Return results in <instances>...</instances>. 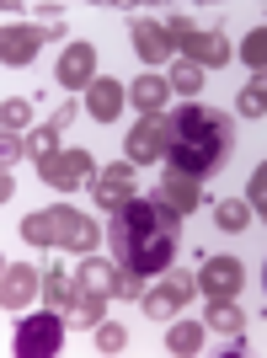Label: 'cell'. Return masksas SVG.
<instances>
[{
	"label": "cell",
	"instance_id": "52a82bcc",
	"mask_svg": "<svg viewBox=\"0 0 267 358\" xmlns=\"http://www.w3.org/2000/svg\"><path fill=\"white\" fill-rule=\"evenodd\" d=\"M193 289H198V278H193V273H166V278H161L155 289H145V299H139V305H145V315H150V321H171V315H177L182 305L193 299Z\"/></svg>",
	"mask_w": 267,
	"mask_h": 358
},
{
	"label": "cell",
	"instance_id": "6da1fadb",
	"mask_svg": "<svg viewBox=\"0 0 267 358\" xmlns=\"http://www.w3.org/2000/svg\"><path fill=\"white\" fill-rule=\"evenodd\" d=\"M177 224H182L177 209H166L161 198L134 193L129 203L113 214V230H107L113 257H118L123 268L145 273V278H161V273H171V262H177Z\"/></svg>",
	"mask_w": 267,
	"mask_h": 358
},
{
	"label": "cell",
	"instance_id": "ffe728a7",
	"mask_svg": "<svg viewBox=\"0 0 267 358\" xmlns=\"http://www.w3.org/2000/svg\"><path fill=\"white\" fill-rule=\"evenodd\" d=\"M198 348H203V327H198V321H177V327L166 331V353H177V358H193Z\"/></svg>",
	"mask_w": 267,
	"mask_h": 358
},
{
	"label": "cell",
	"instance_id": "f1b7e54d",
	"mask_svg": "<svg viewBox=\"0 0 267 358\" xmlns=\"http://www.w3.org/2000/svg\"><path fill=\"white\" fill-rule=\"evenodd\" d=\"M123 348H129V331L102 321V327H96V353H123Z\"/></svg>",
	"mask_w": 267,
	"mask_h": 358
},
{
	"label": "cell",
	"instance_id": "836d02e7",
	"mask_svg": "<svg viewBox=\"0 0 267 358\" xmlns=\"http://www.w3.org/2000/svg\"><path fill=\"white\" fill-rule=\"evenodd\" d=\"M219 353H230V358H240V353H246V337H240V331H236V337H230V343H224V348H219Z\"/></svg>",
	"mask_w": 267,
	"mask_h": 358
},
{
	"label": "cell",
	"instance_id": "603a6c76",
	"mask_svg": "<svg viewBox=\"0 0 267 358\" xmlns=\"http://www.w3.org/2000/svg\"><path fill=\"white\" fill-rule=\"evenodd\" d=\"M102 315H107V299H96V294H80L70 305V310H64V321H70V327H86V331H96L102 327Z\"/></svg>",
	"mask_w": 267,
	"mask_h": 358
},
{
	"label": "cell",
	"instance_id": "ba28073f",
	"mask_svg": "<svg viewBox=\"0 0 267 358\" xmlns=\"http://www.w3.org/2000/svg\"><path fill=\"white\" fill-rule=\"evenodd\" d=\"M96 241H102L96 220H86L80 209H54V246H64V252H75V257H91Z\"/></svg>",
	"mask_w": 267,
	"mask_h": 358
},
{
	"label": "cell",
	"instance_id": "74e56055",
	"mask_svg": "<svg viewBox=\"0 0 267 358\" xmlns=\"http://www.w3.org/2000/svg\"><path fill=\"white\" fill-rule=\"evenodd\" d=\"M96 6H102V0H96Z\"/></svg>",
	"mask_w": 267,
	"mask_h": 358
},
{
	"label": "cell",
	"instance_id": "d6986e66",
	"mask_svg": "<svg viewBox=\"0 0 267 358\" xmlns=\"http://www.w3.org/2000/svg\"><path fill=\"white\" fill-rule=\"evenodd\" d=\"M43 299H48V305H54V310H70V305H75V299H80V284H75V273L70 268H54V273H48V278H43Z\"/></svg>",
	"mask_w": 267,
	"mask_h": 358
},
{
	"label": "cell",
	"instance_id": "8fae6325",
	"mask_svg": "<svg viewBox=\"0 0 267 358\" xmlns=\"http://www.w3.org/2000/svg\"><path fill=\"white\" fill-rule=\"evenodd\" d=\"M177 48H182V59L203 64V70H219V64H230V59H236L230 38H224V32H203V27H193L187 38H177Z\"/></svg>",
	"mask_w": 267,
	"mask_h": 358
},
{
	"label": "cell",
	"instance_id": "8d00e7d4",
	"mask_svg": "<svg viewBox=\"0 0 267 358\" xmlns=\"http://www.w3.org/2000/svg\"><path fill=\"white\" fill-rule=\"evenodd\" d=\"M6 6H11V0H6Z\"/></svg>",
	"mask_w": 267,
	"mask_h": 358
},
{
	"label": "cell",
	"instance_id": "ac0fdd59",
	"mask_svg": "<svg viewBox=\"0 0 267 358\" xmlns=\"http://www.w3.org/2000/svg\"><path fill=\"white\" fill-rule=\"evenodd\" d=\"M129 102L139 107V118H145V113H166V102H171V80H166V75H139V80L129 86Z\"/></svg>",
	"mask_w": 267,
	"mask_h": 358
},
{
	"label": "cell",
	"instance_id": "4316f807",
	"mask_svg": "<svg viewBox=\"0 0 267 358\" xmlns=\"http://www.w3.org/2000/svg\"><path fill=\"white\" fill-rule=\"evenodd\" d=\"M27 118H32V102H27V96H11V102L0 107V129H11V134H22Z\"/></svg>",
	"mask_w": 267,
	"mask_h": 358
},
{
	"label": "cell",
	"instance_id": "7c38bea8",
	"mask_svg": "<svg viewBox=\"0 0 267 358\" xmlns=\"http://www.w3.org/2000/svg\"><path fill=\"white\" fill-rule=\"evenodd\" d=\"M54 80H59L64 91H86L91 80H96V48L91 43H70L59 54V64H54Z\"/></svg>",
	"mask_w": 267,
	"mask_h": 358
},
{
	"label": "cell",
	"instance_id": "277c9868",
	"mask_svg": "<svg viewBox=\"0 0 267 358\" xmlns=\"http://www.w3.org/2000/svg\"><path fill=\"white\" fill-rule=\"evenodd\" d=\"M166 139H171V118H166V113H145V118L123 134V155H129L134 166L166 161Z\"/></svg>",
	"mask_w": 267,
	"mask_h": 358
},
{
	"label": "cell",
	"instance_id": "f546056e",
	"mask_svg": "<svg viewBox=\"0 0 267 358\" xmlns=\"http://www.w3.org/2000/svg\"><path fill=\"white\" fill-rule=\"evenodd\" d=\"M246 203H252L257 214H267V161L252 171V187H246Z\"/></svg>",
	"mask_w": 267,
	"mask_h": 358
},
{
	"label": "cell",
	"instance_id": "8992f818",
	"mask_svg": "<svg viewBox=\"0 0 267 358\" xmlns=\"http://www.w3.org/2000/svg\"><path fill=\"white\" fill-rule=\"evenodd\" d=\"M59 32H64V22H43V27H11V22H6V32H0V59L22 70V64H32L38 48H43L48 38H59Z\"/></svg>",
	"mask_w": 267,
	"mask_h": 358
},
{
	"label": "cell",
	"instance_id": "7a4b0ae2",
	"mask_svg": "<svg viewBox=\"0 0 267 358\" xmlns=\"http://www.w3.org/2000/svg\"><path fill=\"white\" fill-rule=\"evenodd\" d=\"M171 118V139H166V171H187V177H208L219 161H230V150H236V129L224 113L214 107H177V113H166Z\"/></svg>",
	"mask_w": 267,
	"mask_h": 358
},
{
	"label": "cell",
	"instance_id": "4dcf8cb0",
	"mask_svg": "<svg viewBox=\"0 0 267 358\" xmlns=\"http://www.w3.org/2000/svg\"><path fill=\"white\" fill-rule=\"evenodd\" d=\"M22 155H27V139H16L11 129H6V139H0V166H16Z\"/></svg>",
	"mask_w": 267,
	"mask_h": 358
},
{
	"label": "cell",
	"instance_id": "d4e9b609",
	"mask_svg": "<svg viewBox=\"0 0 267 358\" xmlns=\"http://www.w3.org/2000/svg\"><path fill=\"white\" fill-rule=\"evenodd\" d=\"M166 80H171V91H182V96H193V91H203V64H193V59H177Z\"/></svg>",
	"mask_w": 267,
	"mask_h": 358
},
{
	"label": "cell",
	"instance_id": "5bb4252c",
	"mask_svg": "<svg viewBox=\"0 0 267 358\" xmlns=\"http://www.w3.org/2000/svg\"><path fill=\"white\" fill-rule=\"evenodd\" d=\"M129 43H134V54L145 64H161V59H171V32H166V22H145V16H134V27H129Z\"/></svg>",
	"mask_w": 267,
	"mask_h": 358
},
{
	"label": "cell",
	"instance_id": "4fadbf2b",
	"mask_svg": "<svg viewBox=\"0 0 267 358\" xmlns=\"http://www.w3.org/2000/svg\"><path fill=\"white\" fill-rule=\"evenodd\" d=\"M123 107H129V86H118L113 75H96V80L86 86V113L96 123H118Z\"/></svg>",
	"mask_w": 267,
	"mask_h": 358
},
{
	"label": "cell",
	"instance_id": "484cf974",
	"mask_svg": "<svg viewBox=\"0 0 267 358\" xmlns=\"http://www.w3.org/2000/svg\"><path fill=\"white\" fill-rule=\"evenodd\" d=\"M240 59L252 64V70H267V27H257V32H246V43L236 48Z\"/></svg>",
	"mask_w": 267,
	"mask_h": 358
},
{
	"label": "cell",
	"instance_id": "7402d4cb",
	"mask_svg": "<svg viewBox=\"0 0 267 358\" xmlns=\"http://www.w3.org/2000/svg\"><path fill=\"white\" fill-rule=\"evenodd\" d=\"M214 224L230 230V236L246 230V224H252V203H246V198H219V203H214Z\"/></svg>",
	"mask_w": 267,
	"mask_h": 358
},
{
	"label": "cell",
	"instance_id": "d6a6232c",
	"mask_svg": "<svg viewBox=\"0 0 267 358\" xmlns=\"http://www.w3.org/2000/svg\"><path fill=\"white\" fill-rule=\"evenodd\" d=\"M70 118H75V102H59V107H54V118H48V123H54V129H59V134H64V129H70Z\"/></svg>",
	"mask_w": 267,
	"mask_h": 358
},
{
	"label": "cell",
	"instance_id": "30bf717a",
	"mask_svg": "<svg viewBox=\"0 0 267 358\" xmlns=\"http://www.w3.org/2000/svg\"><path fill=\"white\" fill-rule=\"evenodd\" d=\"M240 284H246L240 257H203V268H198V289H203L208 299H236Z\"/></svg>",
	"mask_w": 267,
	"mask_h": 358
},
{
	"label": "cell",
	"instance_id": "cb8c5ba5",
	"mask_svg": "<svg viewBox=\"0 0 267 358\" xmlns=\"http://www.w3.org/2000/svg\"><path fill=\"white\" fill-rule=\"evenodd\" d=\"M240 118H262L267 113V70H257L252 80H246V91H240Z\"/></svg>",
	"mask_w": 267,
	"mask_h": 358
},
{
	"label": "cell",
	"instance_id": "1f68e13d",
	"mask_svg": "<svg viewBox=\"0 0 267 358\" xmlns=\"http://www.w3.org/2000/svg\"><path fill=\"white\" fill-rule=\"evenodd\" d=\"M166 32H171V43L187 38V32H193V16H187V11H171V16H166Z\"/></svg>",
	"mask_w": 267,
	"mask_h": 358
},
{
	"label": "cell",
	"instance_id": "d590c367",
	"mask_svg": "<svg viewBox=\"0 0 267 358\" xmlns=\"http://www.w3.org/2000/svg\"><path fill=\"white\" fill-rule=\"evenodd\" d=\"M262 284H267V273H262Z\"/></svg>",
	"mask_w": 267,
	"mask_h": 358
},
{
	"label": "cell",
	"instance_id": "e0dca14e",
	"mask_svg": "<svg viewBox=\"0 0 267 358\" xmlns=\"http://www.w3.org/2000/svg\"><path fill=\"white\" fill-rule=\"evenodd\" d=\"M75 284H80V294H96V299H113L118 294V262H102V257L91 252L80 268H75Z\"/></svg>",
	"mask_w": 267,
	"mask_h": 358
},
{
	"label": "cell",
	"instance_id": "9a60e30c",
	"mask_svg": "<svg viewBox=\"0 0 267 358\" xmlns=\"http://www.w3.org/2000/svg\"><path fill=\"white\" fill-rule=\"evenodd\" d=\"M38 289H43V278L32 273V262H6V278H0V305H6V310L32 305Z\"/></svg>",
	"mask_w": 267,
	"mask_h": 358
},
{
	"label": "cell",
	"instance_id": "44dd1931",
	"mask_svg": "<svg viewBox=\"0 0 267 358\" xmlns=\"http://www.w3.org/2000/svg\"><path fill=\"white\" fill-rule=\"evenodd\" d=\"M208 331H219V337H236L246 321H240V310H236V299H208Z\"/></svg>",
	"mask_w": 267,
	"mask_h": 358
},
{
	"label": "cell",
	"instance_id": "e575fe53",
	"mask_svg": "<svg viewBox=\"0 0 267 358\" xmlns=\"http://www.w3.org/2000/svg\"><path fill=\"white\" fill-rule=\"evenodd\" d=\"M118 6H150V0H118Z\"/></svg>",
	"mask_w": 267,
	"mask_h": 358
},
{
	"label": "cell",
	"instance_id": "5b68a950",
	"mask_svg": "<svg viewBox=\"0 0 267 358\" xmlns=\"http://www.w3.org/2000/svg\"><path fill=\"white\" fill-rule=\"evenodd\" d=\"M91 193H96V209L118 214L123 203H129V198L139 193V177H134V161H129V155H123V161L102 166V171L91 177Z\"/></svg>",
	"mask_w": 267,
	"mask_h": 358
},
{
	"label": "cell",
	"instance_id": "9c48e42d",
	"mask_svg": "<svg viewBox=\"0 0 267 358\" xmlns=\"http://www.w3.org/2000/svg\"><path fill=\"white\" fill-rule=\"evenodd\" d=\"M38 171H43L48 187H59V193H75V187H80L91 171H96V161H91L86 150H59V155L38 161Z\"/></svg>",
	"mask_w": 267,
	"mask_h": 358
},
{
	"label": "cell",
	"instance_id": "2e32d148",
	"mask_svg": "<svg viewBox=\"0 0 267 358\" xmlns=\"http://www.w3.org/2000/svg\"><path fill=\"white\" fill-rule=\"evenodd\" d=\"M155 198H161L166 209H177V214H193L198 203H203V187H198V177H187V171H166L161 187H155Z\"/></svg>",
	"mask_w": 267,
	"mask_h": 358
},
{
	"label": "cell",
	"instance_id": "83f0119b",
	"mask_svg": "<svg viewBox=\"0 0 267 358\" xmlns=\"http://www.w3.org/2000/svg\"><path fill=\"white\" fill-rule=\"evenodd\" d=\"M27 155H32V161H48V155H59V129H54V123H43V129L27 139Z\"/></svg>",
	"mask_w": 267,
	"mask_h": 358
},
{
	"label": "cell",
	"instance_id": "f35d334b",
	"mask_svg": "<svg viewBox=\"0 0 267 358\" xmlns=\"http://www.w3.org/2000/svg\"><path fill=\"white\" fill-rule=\"evenodd\" d=\"M262 6H267V0H262Z\"/></svg>",
	"mask_w": 267,
	"mask_h": 358
},
{
	"label": "cell",
	"instance_id": "3957f363",
	"mask_svg": "<svg viewBox=\"0 0 267 358\" xmlns=\"http://www.w3.org/2000/svg\"><path fill=\"white\" fill-rule=\"evenodd\" d=\"M64 321L59 310H43V315H27L22 327H16V337H11V353L16 358H54L64 348Z\"/></svg>",
	"mask_w": 267,
	"mask_h": 358
}]
</instances>
